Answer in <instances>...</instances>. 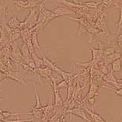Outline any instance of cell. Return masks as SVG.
I'll list each match as a JSON object with an SVG mask.
<instances>
[{"label": "cell", "instance_id": "1", "mask_svg": "<svg viewBox=\"0 0 122 122\" xmlns=\"http://www.w3.org/2000/svg\"><path fill=\"white\" fill-rule=\"evenodd\" d=\"M52 82V86H53V90H54V96H55V103H54V106L55 107H63V101H62V99L60 96V93H59L58 88V85L56 83V79L54 78V77H51V78Z\"/></svg>", "mask_w": 122, "mask_h": 122}, {"label": "cell", "instance_id": "2", "mask_svg": "<svg viewBox=\"0 0 122 122\" xmlns=\"http://www.w3.org/2000/svg\"><path fill=\"white\" fill-rule=\"evenodd\" d=\"M122 0H101L98 2V9L101 11L111 7H118Z\"/></svg>", "mask_w": 122, "mask_h": 122}, {"label": "cell", "instance_id": "3", "mask_svg": "<svg viewBox=\"0 0 122 122\" xmlns=\"http://www.w3.org/2000/svg\"><path fill=\"white\" fill-rule=\"evenodd\" d=\"M53 12L56 14V16L58 17L62 16H68V15H76L74 12L70 10L69 8H68L65 5L60 4L57 8H55Z\"/></svg>", "mask_w": 122, "mask_h": 122}, {"label": "cell", "instance_id": "4", "mask_svg": "<svg viewBox=\"0 0 122 122\" xmlns=\"http://www.w3.org/2000/svg\"><path fill=\"white\" fill-rule=\"evenodd\" d=\"M103 80L105 82H107L109 84H111L113 86H114L116 88H118L121 86V85L117 82V79H116V77L114 75V72L111 69L108 74L103 76Z\"/></svg>", "mask_w": 122, "mask_h": 122}, {"label": "cell", "instance_id": "5", "mask_svg": "<svg viewBox=\"0 0 122 122\" xmlns=\"http://www.w3.org/2000/svg\"><path fill=\"white\" fill-rule=\"evenodd\" d=\"M20 49V52H21V55H22L23 61H24V63L28 64L29 62H30L32 61L31 55L27 47V45H26V44L25 42L23 43Z\"/></svg>", "mask_w": 122, "mask_h": 122}, {"label": "cell", "instance_id": "6", "mask_svg": "<svg viewBox=\"0 0 122 122\" xmlns=\"http://www.w3.org/2000/svg\"><path fill=\"white\" fill-rule=\"evenodd\" d=\"M52 72L53 71L51 69V68L46 66L36 68V72L38 75L47 79H50L52 77Z\"/></svg>", "mask_w": 122, "mask_h": 122}, {"label": "cell", "instance_id": "7", "mask_svg": "<svg viewBox=\"0 0 122 122\" xmlns=\"http://www.w3.org/2000/svg\"><path fill=\"white\" fill-rule=\"evenodd\" d=\"M5 73H6V75H7V78L11 79L14 80V81H16L18 82L23 83V84H25L24 80H23V77L20 72H17L16 70H10Z\"/></svg>", "mask_w": 122, "mask_h": 122}, {"label": "cell", "instance_id": "8", "mask_svg": "<svg viewBox=\"0 0 122 122\" xmlns=\"http://www.w3.org/2000/svg\"><path fill=\"white\" fill-rule=\"evenodd\" d=\"M101 85L99 84L97 82H95L93 81H91L90 82V90H89V93L86 96V99L87 100H90L91 99H93L95 97V95L97 94V91L98 89L100 88V86Z\"/></svg>", "mask_w": 122, "mask_h": 122}, {"label": "cell", "instance_id": "9", "mask_svg": "<svg viewBox=\"0 0 122 122\" xmlns=\"http://www.w3.org/2000/svg\"><path fill=\"white\" fill-rule=\"evenodd\" d=\"M38 32H39V30H36L34 33L32 34V36H31V41H32V44H33V46H34V51H38L41 55L43 54H44V51L41 49V47L39 44V42H38V38H37V35H38Z\"/></svg>", "mask_w": 122, "mask_h": 122}, {"label": "cell", "instance_id": "10", "mask_svg": "<svg viewBox=\"0 0 122 122\" xmlns=\"http://www.w3.org/2000/svg\"><path fill=\"white\" fill-rule=\"evenodd\" d=\"M122 56L121 52L120 51H115L114 53H113L112 55H111L108 57H107L103 59V61L104 65H109L110 64H112L113 61H114L115 60H117V59H120Z\"/></svg>", "mask_w": 122, "mask_h": 122}, {"label": "cell", "instance_id": "11", "mask_svg": "<svg viewBox=\"0 0 122 122\" xmlns=\"http://www.w3.org/2000/svg\"><path fill=\"white\" fill-rule=\"evenodd\" d=\"M67 18L72 20H74V21H76L79 23V24L80 26H82L86 27V29H88L90 26H91L90 22H89V20L86 19V17L85 16H81V17H71V16H67Z\"/></svg>", "mask_w": 122, "mask_h": 122}, {"label": "cell", "instance_id": "12", "mask_svg": "<svg viewBox=\"0 0 122 122\" xmlns=\"http://www.w3.org/2000/svg\"><path fill=\"white\" fill-rule=\"evenodd\" d=\"M20 24H21V22L17 19L16 16H14L9 20L7 25L12 30H20Z\"/></svg>", "mask_w": 122, "mask_h": 122}, {"label": "cell", "instance_id": "13", "mask_svg": "<svg viewBox=\"0 0 122 122\" xmlns=\"http://www.w3.org/2000/svg\"><path fill=\"white\" fill-rule=\"evenodd\" d=\"M86 111V113L90 115V117L91 118V121L93 122H106L105 121L103 120V117H101L100 115H99L97 113H95L93 111H90V110H89L88 108L85 107Z\"/></svg>", "mask_w": 122, "mask_h": 122}, {"label": "cell", "instance_id": "14", "mask_svg": "<svg viewBox=\"0 0 122 122\" xmlns=\"http://www.w3.org/2000/svg\"><path fill=\"white\" fill-rule=\"evenodd\" d=\"M31 58L32 60L34 61V62L35 63L37 66V68H41V67H43L44 66V61H43V59L42 58H40L38 57V55L34 52H33L31 54Z\"/></svg>", "mask_w": 122, "mask_h": 122}, {"label": "cell", "instance_id": "15", "mask_svg": "<svg viewBox=\"0 0 122 122\" xmlns=\"http://www.w3.org/2000/svg\"><path fill=\"white\" fill-rule=\"evenodd\" d=\"M122 69V62H121V59H117V60H115L114 61L112 62L111 64V70L113 72H120Z\"/></svg>", "mask_w": 122, "mask_h": 122}, {"label": "cell", "instance_id": "16", "mask_svg": "<svg viewBox=\"0 0 122 122\" xmlns=\"http://www.w3.org/2000/svg\"><path fill=\"white\" fill-rule=\"evenodd\" d=\"M119 10H120V16H119V20L117 22V35L120 34L121 30H122V2L119 5Z\"/></svg>", "mask_w": 122, "mask_h": 122}, {"label": "cell", "instance_id": "17", "mask_svg": "<svg viewBox=\"0 0 122 122\" xmlns=\"http://www.w3.org/2000/svg\"><path fill=\"white\" fill-rule=\"evenodd\" d=\"M114 52H115V51H114V48L113 47H105V48L103 49V58L108 57V56L112 55L113 53H114Z\"/></svg>", "mask_w": 122, "mask_h": 122}, {"label": "cell", "instance_id": "18", "mask_svg": "<svg viewBox=\"0 0 122 122\" xmlns=\"http://www.w3.org/2000/svg\"><path fill=\"white\" fill-rule=\"evenodd\" d=\"M0 113L3 115L5 118H7L9 117H13V116H19V115H23V114H17V113H10L8 111H3L2 110H0Z\"/></svg>", "mask_w": 122, "mask_h": 122}, {"label": "cell", "instance_id": "19", "mask_svg": "<svg viewBox=\"0 0 122 122\" xmlns=\"http://www.w3.org/2000/svg\"><path fill=\"white\" fill-rule=\"evenodd\" d=\"M103 87L106 88V89H107V90H110V91H111L113 93H114L115 95H117V96H119V97H122V87L120 88V89H117V90L111 89V88H109V87H107V86H103Z\"/></svg>", "mask_w": 122, "mask_h": 122}, {"label": "cell", "instance_id": "20", "mask_svg": "<svg viewBox=\"0 0 122 122\" xmlns=\"http://www.w3.org/2000/svg\"><path fill=\"white\" fill-rule=\"evenodd\" d=\"M116 42H117V46L119 47V48L122 50V33L119 34L117 35V38H116Z\"/></svg>", "mask_w": 122, "mask_h": 122}, {"label": "cell", "instance_id": "21", "mask_svg": "<svg viewBox=\"0 0 122 122\" xmlns=\"http://www.w3.org/2000/svg\"><path fill=\"white\" fill-rule=\"evenodd\" d=\"M57 85H58V89H61V88H68V82L66 81H65V80H62L61 82H60Z\"/></svg>", "mask_w": 122, "mask_h": 122}, {"label": "cell", "instance_id": "22", "mask_svg": "<svg viewBox=\"0 0 122 122\" xmlns=\"http://www.w3.org/2000/svg\"><path fill=\"white\" fill-rule=\"evenodd\" d=\"M7 78V75L5 72H1L0 71V82H2V80H4Z\"/></svg>", "mask_w": 122, "mask_h": 122}, {"label": "cell", "instance_id": "23", "mask_svg": "<svg viewBox=\"0 0 122 122\" xmlns=\"http://www.w3.org/2000/svg\"><path fill=\"white\" fill-rule=\"evenodd\" d=\"M117 82L120 83V84L122 86V79H117Z\"/></svg>", "mask_w": 122, "mask_h": 122}, {"label": "cell", "instance_id": "24", "mask_svg": "<svg viewBox=\"0 0 122 122\" xmlns=\"http://www.w3.org/2000/svg\"><path fill=\"white\" fill-rule=\"evenodd\" d=\"M28 122H34V120H32V121H28Z\"/></svg>", "mask_w": 122, "mask_h": 122}, {"label": "cell", "instance_id": "25", "mask_svg": "<svg viewBox=\"0 0 122 122\" xmlns=\"http://www.w3.org/2000/svg\"><path fill=\"white\" fill-rule=\"evenodd\" d=\"M121 54H122V53H121ZM121 58H122V56H121Z\"/></svg>", "mask_w": 122, "mask_h": 122}]
</instances>
